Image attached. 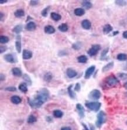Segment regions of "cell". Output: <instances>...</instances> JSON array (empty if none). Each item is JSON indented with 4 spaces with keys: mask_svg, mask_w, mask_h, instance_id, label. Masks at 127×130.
Returning a JSON list of instances; mask_svg holds the SVG:
<instances>
[{
    "mask_svg": "<svg viewBox=\"0 0 127 130\" xmlns=\"http://www.w3.org/2000/svg\"><path fill=\"white\" fill-rule=\"evenodd\" d=\"M5 74H2V73H1V75H0V79H1V81H4L5 80Z\"/></svg>",
    "mask_w": 127,
    "mask_h": 130,
    "instance_id": "cell-45",
    "label": "cell"
},
{
    "mask_svg": "<svg viewBox=\"0 0 127 130\" xmlns=\"http://www.w3.org/2000/svg\"><path fill=\"white\" fill-rule=\"evenodd\" d=\"M97 120L95 122V125H96L97 127L101 128L102 125L103 124L106 123L107 120V115L106 113L103 111H101L98 112L97 116Z\"/></svg>",
    "mask_w": 127,
    "mask_h": 130,
    "instance_id": "cell-3",
    "label": "cell"
},
{
    "mask_svg": "<svg viewBox=\"0 0 127 130\" xmlns=\"http://www.w3.org/2000/svg\"><path fill=\"white\" fill-rule=\"evenodd\" d=\"M89 126H90V130H95V127L93 125H92V124H89Z\"/></svg>",
    "mask_w": 127,
    "mask_h": 130,
    "instance_id": "cell-51",
    "label": "cell"
},
{
    "mask_svg": "<svg viewBox=\"0 0 127 130\" xmlns=\"http://www.w3.org/2000/svg\"><path fill=\"white\" fill-rule=\"evenodd\" d=\"M115 4L120 7H125L127 5V2L124 0H117L115 1Z\"/></svg>",
    "mask_w": 127,
    "mask_h": 130,
    "instance_id": "cell-36",
    "label": "cell"
},
{
    "mask_svg": "<svg viewBox=\"0 0 127 130\" xmlns=\"http://www.w3.org/2000/svg\"><path fill=\"white\" fill-rule=\"evenodd\" d=\"M124 87L126 89V90H127V81L126 83H125L124 84Z\"/></svg>",
    "mask_w": 127,
    "mask_h": 130,
    "instance_id": "cell-54",
    "label": "cell"
},
{
    "mask_svg": "<svg viewBox=\"0 0 127 130\" xmlns=\"http://www.w3.org/2000/svg\"><path fill=\"white\" fill-rule=\"evenodd\" d=\"M88 97H89V98L91 100H99L100 97H101V93L99 90L94 89V90H92L90 92Z\"/></svg>",
    "mask_w": 127,
    "mask_h": 130,
    "instance_id": "cell-6",
    "label": "cell"
},
{
    "mask_svg": "<svg viewBox=\"0 0 127 130\" xmlns=\"http://www.w3.org/2000/svg\"><path fill=\"white\" fill-rule=\"evenodd\" d=\"M18 89L21 92L23 93H25L28 92V87H27V84L26 83H22L19 85Z\"/></svg>",
    "mask_w": 127,
    "mask_h": 130,
    "instance_id": "cell-23",
    "label": "cell"
},
{
    "mask_svg": "<svg viewBox=\"0 0 127 130\" xmlns=\"http://www.w3.org/2000/svg\"><path fill=\"white\" fill-rule=\"evenodd\" d=\"M50 8H51V7H50L49 6H48V7L45 8H44L43 10L42 11L41 15H42V17H46L47 16H48V12H49V11Z\"/></svg>",
    "mask_w": 127,
    "mask_h": 130,
    "instance_id": "cell-38",
    "label": "cell"
},
{
    "mask_svg": "<svg viewBox=\"0 0 127 130\" xmlns=\"http://www.w3.org/2000/svg\"><path fill=\"white\" fill-rule=\"evenodd\" d=\"M78 62L80 63H86L87 62L88 58L86 55H80L77 57Z\"/></svg>",
    "mask_w": 127,
    "mask_h": 130,
    "instance_id": "cell-29",
    "label": "cell"
},
{
    "mask_svg": "<svg viewBox=\"0 0 127 130\" xmlns=\"http://www.w3.org/2000/svg\"><path fill=\"white\" fill-rule=\"evenodd\" d=\"M12 73L14 76L16 77H21L22 75V72L18 67H14L12 69Z\"/></svg>",
    "mask_w": 127,
    "mask_h": 130,
    "instance_id": "cell-17",
    "label": "cell"
},
{
    "mask_svg": "<svg viewBox=\"0 0 127 130\" xmlns=\"http://www.w3.org/2000/svg\"><path fill=\"white\" fill-rule=\"evenodd\" d=\"M126 124H127V122H126Z\"/></svg>",
    "mask_w": 127,
    "mask_h": 130,
    "instance_id": "cell-56",
    "label": "cell"
},
{
    "mask_svg": "<svg viewBox=\"0 0 127 130\" xmlns=\"http://www.w3.org/2000/svg\"><path fill=\"white\" fill-rule=\"evenodd\" d=\"M32 53L29 50L23 49L22 51V58L24 60H28L32 58Z\"/></svg>",
    "mask_w": 127,
    "mask_h": 130,
    "instance_id": "cell-10",
    "label": "cell"
},
{
    "mask_svg": "<svg viewBox=\"0 0 127 130\" xmlns=\"http://www.w3.org/2000/svg\"><path fill=\"white\" fill-rule=\"evenodd\" d=\"M36 23L33 21H30L25 26L26 29L28 31H34L36 29Z\"/></svg>",
    "mask_w": 127,
    "mask_h": 130,
    "instance_id": "cell-14",
    "label": "cell"
},
{
    "mask_svg": "<svg viewBox=\"0 0 127 130\" xmlns=\"http://www.w3.org/2000/svg\"><path fill=\"white\" fill-rule=\"evenodd\" d=\"M25 11L22 9H17L14 12V15H15V17L17 18H21V17H23L25 16Z\"/></svg>",
    "mask_w": 127,
    "mask_h": 130,
    "instance_id": "cell-20",
    "label": "cell"
},
{
    "mask_svg": "<svg viewBox=\"0 0 127 130\" xmlns=\"http://www.w3.org/2000/svg\"><path fill=\"white\" fill-rule=\"evenodd\" d=\"M5 90L7 92H14L17 91V88L14 86H9V87H7L5 89Z\"/></svg>",
    "mask_w": 127,
    "mask_h": 130,
    "instance_id": "cell-40",
    "label": "cell"
},
{
    "mask_svg": "<svg viewBox=\"0 0 127 130\" xmlns=\"http://www.w3.org/2000/svg\"><path fill=\"white\" fill-rule=\"evenodd\" d=\"M81 89V85L79 83H77L75 85L74 87V91H76L77 92H79L80 91Z\"/></svg>",
    "mask_w": 127,
    "mask_h": 130,
    "instance_id": "cell-41",
    "label": "cell"
},
{
    "mask_svg": "<svg viewBox=\"0 0 127 130\" xmlns=\"http://www.w3.org/2000/svg\"><path fill=\"white\" fill-rule=\"evenodd\" d=\"M36 121H37L36 117L35 115L31 114V115H29V117L28 118L27 123L29 124H33V123H35Z\"/></svg>",
    "mask_w": 127,
    "mask_h": 130,
    "instance_id": "cell-34",
    "label": "cell"
},
{
    "mask_svg": "<svg viewBox=\"0 0 127 130\" xmlns=\"http://www.w3.org/2000/svg\"><path fill=\"white\" fill-rule=\"evenodd\" d=\"M95 70V66L94 65L91 66L89 68L86 70L85 72V74H84V79H89L90 77L92 76L93 73L94 72Z\"/></svg>",
    "mask_w": 127,
    "mask_h": 130,
    "instance_id": "cell-7",
    "label": "cell"
},
{
    "mask_svg": "<svg viewBox=\"0 0 127 130\" xmlns=\"http://www.w3.org/2000/svg\"><path fill=\"white\" fill-rule=\"evenodd\" d=\"M53 115H54V117L55 118H60L63 115V112L60 110H54L53 111Z\"/></svg>",
    "mask_w": 127,
    "mask_h": 130,
    "instance_id": "cell-28",
    "label": "cell"
},
{
    "mask_svg": "<svg viewBox=\"0 0 127 130\" xmlns=\"http://www.w3.org/2000/svg\"><path fill=\"white\" fill-rule=\"evenodd\" d=\"M7 50V47L6 46H0V53L2 54Z\"/></svg>",
    "mask_w": 127,
    "mask_h": 130,
    "instance_id": "cell-44",
    "label": "cell"
},
{
    "mask_svg": "<svg viewBox=\"0 0 127 130\" xmlns=\"http://www.w3.org/2000/svg\"><path fill=\"white\" fill-rule=\"evenodd\" d=\"M44 31L47 34H53L55 32V28L53 27V26L50 25H46L44 28Z\"/></svg>",
    "mask_w": 127,
    "mask_h": 130,
    "instance_id": "cell-15",
    "label": "cell"
},
{
    "mask_svg": "<svg viewBox=\"0 0 127 130\" xmlns=\"http://www.w3.org/2000/svg\"><path fill=\"white\" fill-rule=\"evenodd\" d=\"M76 109L79 111V115L81 118H83L84 117V111H85V109L83 107V106H82L80 103L76 104Z\"/></svg>",
    "mask_w": 127,
    "mask_h": 130,
    "instance_id": "cell-13",
    "label": "cell"
},
{
    "mask_svg": "<svg viewBox=\"0 0 127 130\" xmlns=\"http://www.w3.org/2000/svg\"><path fill=\"white\" fill-rule=\"evenodd\" d=\"M46 120L48 122H52L53 121V118L50 116H47Z\"/></svg>",
    "mask_w": 127,
    "mask_h": 130,
    "instance_id": "cell-47",
    "label": "cell"
},
{
    "mask_svg": "<svg viewBox=\"0 0 127 130\" xmlns=\"http://www.w3.org/2000/svg\"><path fill=\"white\" fill-rule=\"evenodd\" d=\"M85 106L87 109H89L92 111L97 112L100 109L101 106V103L98 101H92V102H87L85 104Z\"/></svg>",
    "mask_w": 127,
    "mask_h": 130,
    "instance_id": "cell-4",
    "label": "cell"
},
{
    "mask_svg": "<svg viewBox=\"0 0 127 130\" xmlns=\"http://www.w3.org/2000/svg\"><path fill=\"white\" fill-rule=\"evenodd\" d=\"M39 1H37V0H32V1H31L30 2H29V4H30V5L31 6H36L39 4Z\"/></svg>",
    "mask_w": 127,
    "mask_h": 130,
    "instance_id": "cell-43",
    "label": "cell"
},
{
    "mask_svg": "<svg viewBox=\"0 0 127 130\" xmlns=\"http://www.w3.org/2000/svg\"><path fill=\"white\" fill-rule=\"evenodd\" d=\"M101 45L98 44H95L92 45L91 48L89 49V51H87V54L90 56H95L98 54V52L101 50Z\"/></svg>",
    "mask_w": 127,
    "mask_h": 130,
    "instance_id": "cell-5",
    "label": "cell"
},
{
    "mask_svg": "<svg viewBox=\"0 0 127 130\" xmlns=\"http://www.w3.org/2000/svg\"><path fill=\"white\" fill-rule=\"evenodd\" d=\"M118 77L120 79L125 80H127V73H120L118 74Z\"/></svg>",
    "mask_w": 127,
    "mask_h": 130,
    "instance_id": "cell-39",
    "label": "cell"
},
{
    "mask_svg": "<svg viewBox=\"0 0 127 130\" xmlns=\"http://www.w3.org/2000/svg\"><path fill=\"white\" fill-rule=\"evenodd\" d=\"M15 48H16L17 51L18 52L19 54L21 52V49H22V44L21 42V39L17 40L15 42Z\"/></svg>",
    "mask_w": 127,
    "mask_h": 130,
    "instance_id": "cell-32",
    "label": "cell"
},
{
    "mask_svg": "<svg viewBox=\"0 0 127 130\" xmlns=\"http://www.w3.org/2000/svg\"><path fill=\"white\" fill-rule=\"evenodd\" d=\"M73 84H70V85L68 87V88H67V92H68L70 98H75V97H76V94H75L74 92L72 90V87H73Z\"/></svg>",
    "mask_w": 127,
    "mask_h": 130,
    "instance_id": "cell-25",
    "label": "cell"
},
{
    "mask_svg": "<svg viewBox=\"0 0 127 130\" xmlns=\"http://www.w3.org/2000/svg\"><path fill=\"white\" fill-rule=\"evenodd\" d=\"M114 66V62H109V63L107 64L106 65H105L104 67L102 68V72L103 73H106V72H107L109 71V70L112 69Z\"/></svg>",
    "mask_w": 127,
    "mask_h": 130,
    "instance_id": "cell-12",
    "label": "cell"
},
{
    "mask_svg": "<svg viewBox=\"0 0 127 130\" xmlns=\"http://www.w3.org/2000/svg\"><path fill=\"white\" fill-rule=\"evenodd\" d=\"M117 60L120 61H125L127 60V55L125 54H119L117 56Z\"/></svg>",
    "mask_w": 127,
    "mask_h": 130,
    "instance_id": "cell-33",
    "label": "cell"
},
{
    "mask_svg": "<svg viewBox=\"0 0 127 130\" xmlns=\"http://www.w3.org/2000/svg\"><path fill=\"white\" fill-rule=\"evenodd\" d=\"M82 47V43L81 42H77L72 45V48L75 51H79Z\"/></svg>",
    "mask_w": 127,
    "mask_h": 130,
    "instance_id": "cell-31",
    "label": "cell"
},
{
    "mask_svg": "<svg viewBox=\"0 0 127 130\" xmlns=\"http://www.w3.org/2000/svg\"><path fill=\"white\" fill-rule=\"evenodd\" d=\"M66 74L70 79H73L77 75V72L72 68H68L66 70Z\"/></svg>",
    "mask_w": 127,
    "mask_h": 130,
    "instance_id": "cell-9",
    "label": "cell"
},
{
    "mask_svg": "<svg viewBox=\"0 0 127 130\" xmlns=\"http://www.w3.org/2000/svg\"><path fill=\"white\" fill-rule=\"evenodd\" d=\"M60 130H72V128L70 127H63Z\"/></svg>",
    "mask_w": 127,
    "mask_h": 130,
    "instance_id": "cell-46",
    "label": "cell"
},
{
    "mask_svg": "<svg viewBox=\"0 0 127 130\" xmlns=\"http://www.w3.org/2000/svg\"><path fill=\"white\" fill-rule=\"evenodd\" d=\"M81 124H82V126L83 127V128H84V130H90L89 129V128L87 127V125L85 124L84 123H81Z\"/></svg>",
    "mask_w": 127,
    "mask_h": 130,
    "instance_id": "cell-50",
    "label": "cell"
},
{
    "mask_svg": "<svg viewBox=\"0 0 127 130\" xmlns=\"http://www.w3.org/2000/svg\"><path fill=\"white\" fill-rule=\"evenodd\" d=\"M28 18L27 19H26V22H28V20H31V19H32V18H31V17L30 16H28Z\"/></svg>",
    "mask_w": 127,
    "mask_h": 130,
    "instance_id": "cell-55",
    "label": "cell"
},
{
    "mask_svg": "<svg viewBox=\"0 0 127 130\" xmlns=\"http://www.w3.org/2000/svg\"><path fill=\"white\" fill-rule=\"evenodd\" d=\"M81 26L86 30H89L91 28V23L88 19H84L81 22Z\"/></svg>",
    "mask_w": 127,
    "mask_h": 130,
    "instance_id": "cell-11",
    "label": "cell"
},
{
    "mask_svg": "<svg viewBox=\"0 0 127 130\" xmlns=\"http://www.w3.org/2000/svg\"><path fill=\"white\" fill-rule=\"evenodd\" d=\"M8 2V1H0V4H4L5 3H7Z\"/></svg>",
    "mask_w": 127,
    "mask_h": 130,
    "instance_id": "cell-53",
    "label": "cell"
},
{
    "mask_svg": "<svg viewBox=\"0 0 127 130\" xmlns=\"http://www.w3.org/2000/svg\"><path fill=\"white\" fill-rule=\"evenodd\" d=\"M4 14L2 12H0V18H1V21H4Z\"/></svg>",
    "mask_w": 127,
    "mask_h": 130,
    "instance_id": "cell-48",
    "label": "cell"
},
{
    "mask_svg": "<svg viewBox=\"0 0 127 130\" xmlns=\"http://www.w3.org/2000/svg\"><path fill=\"white\" fill-rule=\"evenodd\" d=\"M22 78L23 80L26 82V83L28 85H31L32 84V80L29 76L27 74H24L22 76Z\"/></svg>",
    "mask_w": 127,
    "mask_h": 130,
    "instance_id": "cell-30",
    "label": "cell"
},
{
    "mask_svg": "<svg viewBox=\"0 0 127 130\" xmlns=\"http://www.w3.org/2000/svg\"><path fill=\"white\" fill-rule=\"evenodd\" d=\"M23 29V26L22 25H17L13 28V29H12V32L15 33V34H19V33H21L22 32V31Z\"/></svg>",
    "mask_w": 127,
    "mask_h": 130,
    "instance_id": "cell-26",
    "label": "cell"
},
{
    "mask_svg": "<svg viewBox=\"0 0 127 130\" xmlns=\"http://www.w3.org/2000/svg\"><path fill=\"white\" fill-rule=\"evenodd\" d=\"M58 29H59V30L61 31V32H66L68 31L69 27L67 23H62L60 25L58 26Z\"/></svg>",
    "mask_w": 127,
    "mask_h": 130,
    "instance_id": "cell-27",
    "label": "cell"
},
{
    "mask_svg": "<svg viewBox=\"0 0 127 130\" xmlns=\"http://www.w3.org/2000/svg\"><path fill=\"white\" fill-rule=\"evenodd\" d=\"M119 83H120V81L114 74L109 75L105 79V84L109 87H115L118 85Z\"/></svg>",
    "mask_w": 127,
    "mask_h": 130,
    "instance_id": "cell-2",
    "label": "cell"
},
{
    "mask_svg": "<svg viewBox=\"0 0 127 130\" xmlns=\"http://www.w3.org/2000/svg\"><path fill=\"white\" fill-rule=\"evenodd\" d=\"M123 37L124 39H127V31H125L123 32Z\"/></svg>",
    "mask_w": 127,
    "mask_h": 130,
    "instance_id": "cell-49",
    "label": "cell"
},
{
    "mask_svg": "<svg viewBox=\"0 0 127 130\" xmlns=\"http://www.w3.org/2000/svg\"><path fill=\"white\" fill-rule=\"evenodd\" d=\"M68 55V53L65 51H60L58 53V55L59 56H67Z\"/></svg>",
    "mask_w": 127,
    "mask_h": 130,
    "instance_id": "cell-42",
    "label": "cell"
},
{
    "mask_svg": "<svg viewBox=\"0 0 127 130\" xmlns=\"http://www.w3.org/2000/svg\"><path fill=\"white\" fill-rule=\"evenodd\" d=\"M11 101L14 104H19L21 103L22 99L18 95H14L11 97Z\"/></svg>",
    "mask_w": 127,
    "mask_h": 130,
    "instance_id": "cell-18",
    "label": "cell"
},
{
    "mask_svg": "<svg viewBox=\"0 0 127 130\" xmlns=\"http://www.w3.org/2000/svg\"><path fill=\"white\" fill-rule=\"evenodd\" d=\"M51 17L53 20H54V21H60V20L61 19V18H62V16H61L60 14L56 13V12H51Z\"/></svg>",
    "mask_w": 127,
    "mask_h": 130,
    "instance_id": "cell-21",
    "label": "cell"
},
{
    "mask_svg": "<svg viewBox=\"0 0 127 130\" xmlns=\"http://www.w3.org/2000/svg\"><path fill=\"white\" fill-rule=\"evenodd\" d=\"M86 13L85 10L83 8H76L74 10V14L76 16L78 17H81L83 15H84Z\"/></svg>",
    "mask_w": 127,
    "mask_h": 130,
    "instance_id": "cell-16",
    "label": "cell"
},
{
    "mask_svg": "<svg viewBox=\"0 0 127 130\" xmlns=\"http://www.w3.org/2000/svg\"><path fill=\"white\" fill-rule=\"evenodd\" d=\"M9 37H7V36L1 35V37H0V42H1V43H2V44H5V43H7L9 42Z\"/></svg>",
    "mask_w": 127,
    "mask_h": 130,
    "instance_id": "cell-35",
    "label": "cell"
},
{
    "mask_svg": "<svg viewBox=\"0 0 127 130\" xmlns=\"http://www.w3.org/2000/svg\"><path fill=\"white\" fill-rule=\"evenodd\" d=\"M53 79V75L51 72H47V73L44 75L43 79L46 82H50Z\"/></svg>",
    "mask_w": 127,
    "mask_h": 130,
    "instance_id": "cell-24",
    "label": "cell"
},
{
    "mask_svg": "<svg viewBox=\"0 0 127 130\" xmlns=\"http://www.w3.org/2000/svg\"><path fill=\"white\" fill-rule=\"evenodd\" d=\"M81 4H82L83 7L86 9H89L91 8L92 7V3L91 2V1H87V0H86V1H83L82 2H81Z\"/></svg>",
    "mask_w": 127,
    "mask_h": 130,
    "instance_id": "cell-22",
    "label": "cell"
},
{
    "mask_svg": "<svg viewBox=\"0 0 127 130\" xmlns=\"http://www.w3.org/2000/svg\"><path fill=\"white\" fill-rule=\"evenodd\" d=\"M119 34V31H115V32H113V34H112V35L113 36H115V35H118V34Z\"/></svg>",
    "mask_w": 127,
    "mask_h": 130,
    "instance_id": "cell-52",
    "label": "cell"
},
{
    "mask_svg": "<svg viewBox=\"0 0 127 130\" xmlns=\"http://www.w3.org/2000/svg\"><path fill=\"white\" fill-rule=\"evenodd\" d=\"M112 30H113V28H112V26H111V25L106 24V25H105L104 26V27H103V31L104 34L107 35V34H109L111 31H112Z\"/></svg>",
    "mask_w": 127,
    "mask_h": 130,
    "instance_id": "cell-19",
    "label": "cell"
},
{
    "mask_svg": "<svg viewBox=\"0 0 127 130\" xmlns=\"http://www.w3.org/2000/svg\"><path fill=\"white\" fill-rule=\"evenodd\" d=\"M4 59L6 62L10 63H15L17 62V60L14 57V56L11 54H8L4 56Z\"/></svg>",
    "mask_w": 127,
    "mask_h": 130,
    "instance_id": "cell-8",
    "label": "cell"
},
{
    "mask_svg": "<svg viewBox=\"0 0 127 130\" xmlns=\"http://www.w3.org/2000/svg\"><path fill=\"white\" fill-rule=\"evenodd\" d=\"M50 96V92L46 88H42L37 92L34 98H28V102L33 109L39 108L45 103Z\"/></svg>",
    "mask_w": 127,
    "mask_h": 130,
    "instance_id": "cell-1",
    "label": "cell"
},
{
    "mask_svg": "<svg viewBox=\"0 0 127 130\" xmlns=\"http://www.w3.org/2000/svg\"><path fill=\"white\" fill-rule=\"evenodd\" d=\"M109 48H106V49H104L103 51H102L101 54V58H100L101 59V60H104V59H106V56L107 55V54H108V52H109Z\"/></svg>",
    "mask_w": 127,
    "mask_h": 130,
    "instance_id": "cell-37",
    "label": "cell"
}]
</instances>
